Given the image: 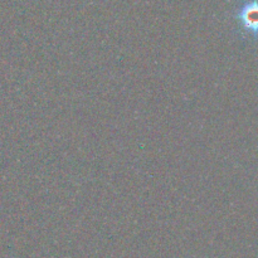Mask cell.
<instances>
[{
    "instance_id": "cell-1",
    "label": "cell",
    "mask_w": 258,
    "mask_h": 258,
    "mask_svg": "<svg viewBox=\"0 0 258 258\" xmlns=\"http://www.w3.org/2000/svg\"><path fill=\"white\" fill-rule=\"evenodd\" d=\"M236 19L242 29L258 35V0H248L236 13Z\"/></svg>"
}]
</instances>
